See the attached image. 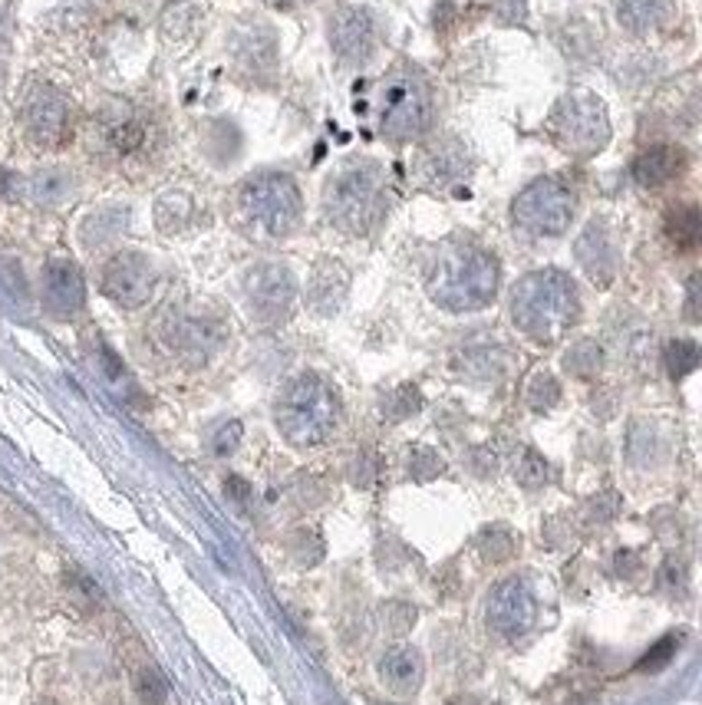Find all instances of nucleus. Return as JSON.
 Here are the masks:
<instances>
[{"instance_id": "32", "label": "nucleus", "mask_w": 702, "mask_h": 705, "mask_svg": "<svg viewBox=\"0 0 702 705\" xmlns=\"http://www.w3.org/2000/svg\"><path fill=\"white\" fill-rule=\"evenodd\" d=\"M442 468H445V462H442L429 445H416V448H412V455H409V471H412L419 481H429V478L442 475Z\"/></svg>"}, {"instance_id": "2", "label": "nucleus", "mask_w": 702, "mask_h": 705, "mask_svg": "<svg viewBox=\"0 0 702 705\" xmlns=\"http://www.w3.org/2000/svg\"><path fill=\"white\" fill-rule=\"evenodd\" d=\"M498 294V261L478 245H445L429 271V297L452 310L468 314L482 310Z\"/></svg>"}, {"instance_id": "14", "label": "nucleus", "mask_w": 702, "mask_h": 705, "mask_svg": "<svg viewBox=\"0 0 702 705\" xmlns=\"http://www.w3.org/2000/svg\"><path fill=\"white\" fill-rule=\"evenodd\" d=\"M162 337H166L172 353H179L185 360H195V363H205L212 356V350L222 343V330L208 317H199V314L169 317L162 323Z\"/></svg>"}, {"instance_id": "34", "label": "nucleus", "mask_w": 702, "mask_h": 705, "mask_svg": "<svg viewBox=\"0 0 702 705\" xmlns=\"http://www.w3.org/2000/svg\"><path fill=\"white\" fill-rule=\"evenodd\" d=\"M416 623V610L409 606V603H389L386 606V626L393 629V633H406L409 626Z\"/></svg>"}, {"instance_id": "23", "label": "nucleus", "mask_w": 702, "mask_h": 705, "mask_svg": "<svg viewBox=\"0 0 702 705\" xmlns=\"http://www.w3.org/2000/svg\"><path fill=\"white\" fill-rule=\"evenodd\" d=\"M514 550H518V537L505 524H491V527H485L478 534V554L488 564H505V560L514 557Z\"/></svg>"}, {"instance_id": "5", "label": "nucleus", "mask_w": 702, "mask_h": 705, "mask_svg": "<svg viewBox=\"0 0 702 705\" xmlns=\"http://www.w3.org/2000/svg\"><path fill=\"white\" fill-rule=\"evenodd\" d=\"M238 212L245 225L261 238H287L304 215L301 189L284 172H261L238 192Z\"/></svg>"}, {"instance_id": "20", "label": "nucleus", "mask_w": 702, "mask_h": 705, "mask_svg": "<svg viewBox=\"0 0 702 705\" xmlns=\"http://www.w3.org/2000/svg\"><path fill=\"white\" fill-rule=\"evenodd\" d=\"M663 231H666V241L676 248V251H692L702 238V215L695 205H676L666 212V221H663Z\"/></svg>"}, {"instance_id": "12", "label": "nucleus", "mask_w": 702, "mask_h": 705, "mask_svg": "<svg viewBox=\"0 0 702 705\" xmlns=\"http://www.w3.org/2000/svg\"><path fill=\"white\" fill-rule=\"evenodd\" d=\"M245 294L261 320H281L297 297V281L284 264H258L245 277Z\"/></svg>"}, {"instance_id": "37", "label": "nucleus", "mask_w": 702, "mask_h": 705, "mask_svg": "<svg viewBox=\"0 0 702 705\" xmlns=\"http://www.w3.org/2000/svg\"><path fill=\"white\" fill-rule=\"evenodd\" d=\"M225 488H228V494H231L235 501H248V494H251V485H248L245 478H238V475H231V478L225 481Z\"/></svg>"}, {"instance_id": "28", "label": "nucleus", "mask_w": 702, "mask_h": 705, "mask_svg": "<svg viewBox=\"0 0 702 705\" xmlns=\"http://www.w3.org/2000/svg\"><path fill=\"white\" fill-rule=\"evenodd\" d=\"M383 409H386V416H389L393 422H399V419H409V416H416V412L422 409V396H419L416 386H399L396 393L386 396Z\"/></svg>"}, {"instance_id": "25", "label": "nucleus", "mask_w": 702, "mask_h": 705, "mask_svg": "<svg viewBox=\"0 0 702 705\" xmlns=\"http://www.w3.org/2000/svg\"><path fill=\"white\" fill-rule=\"evenodd\" d=\"M663 360H666L669 376H672V379H682V376H689V373L699 366V346H695L692 340H669Z\"/></svg>"}, {"instance_id": "33", "label": "nucleus", "mask_w": 702, "mask_h": 705, "mask_svg": "<svg viewBox=\"0 0 702 705\" xmlns=\"http://www.w3.org/2000/svg\"><path fill=\"white\" fill-rule=\"evenodd\" d=\"M238 442H241V422H228V425H222V429L215 432L212 452L225 458V455H231V452L238 448Z\"/></svg>"}, {"instance_id": "9", "label": "nucleus", "mask_w": 702, "mask_h": 705, "mask_svg": "<svg viewBox=\"0 0 702 705\" xmlns=\"http://www.w3.org/2000/svg\"><path fill=\"white\" fill-rule=\"evenodd\" d=\"M21 126L37 149H60L73 136V110L54 87H31L21 103Z\"/></svg>"}, {"instance_id": "4", "label": "nucleus", "mask_w": 702, "mask_h": 705, "mask_svg": "<svg viewBox=\"0 0 702 705\" xmlns=\"http://www.w3.org/2000/svg\"><path fill=\"white\" fill-rule=\"evenodd\" d=\"M324 208L333 228L347 235H370L386 215V182L380 166L356 162L330 179Z\"/></svg>"}, {"instance_id": "36", "label": "nucleus", "mask_w": 702, "mask_h": 705, "mask_svg": "<svg viewBox=\"0 0 702 705\" xmlns=\"http://www.w3.org/2000/svg\"><path fill=\"white\" fill-rule=\"evenodd\" d=\"M686 320H699V274L689 277V294H686Z\"/></svg>"}, {"instance_id": "24", "label": "nucleus", "mask_w": 702, "mask_h": 705, "mask_svg": "<svg viewBox=\"0 0 702 705\" xmlns=\"http://www.w3.org/2000/svg\"><path fill=\"white\" fill-rule=\"evenodd\" d=\"M126 221H129L126 208L100 212V215L87 218V225H83V238H87V245H90V248H93V245H106V241H113V238L126 228Z\"/></svg>"}, {"instance_id": "16", "label": "nucleus", "mask_w": 702, "mask_h": 705, "mask_svg": "<svg viewBox=\"0 0 702 705\" xmlns=\"http://www.w3.org/2000/svg\"><path fill=\"white\" fill-rule=\"evenodd\" d=\"M330 41H333V50L347 60V64H363L373 57V47H376V31H373V21L366 11H343L337 21H333V31H330Z\"/></svg>"}, {"instance_id": "6", "label": "nucleus", "mask_w": 702, "mask_h": 705, "mask_svg": "<svg viewBox=\"0 0 702 705\" xmlns=\"http://www.w3.org/2000/svg\"><path fill=\"white\" fill-rule=\"evenodd\" d=\"M376 106H380V129L386 139L409 143L422 136L432 120V93L426 77L412 67L389 70L380 83Z\"/></svg>"}, {"instance_id": "30", "label": "nucleus", "mask_w": 702, "mask_h": 705, "mask_svg": "<svg viewBox=\"0 0 702 705\" xmlns=\"http://www.w3.org/2000/svg\"><path fill=\"white\" fill-rule=\"evenodd\" d=\"M514 478H518L524 488H541V485L547 481V462H544L534 448H524V452L518 455Z\"/></svg>"}, {"instance_id": "26", "label": "nucleus", "mask_w": 702, "mask_h": 705, "mask_svg": "<svg viewBox=\"0 0 702 705\" xmlns=\"http://www.w3.org/2000/svg\"><path fill=\"white\" fill-rule=\"evenodd\" d=\"M600 360H603L600 346L590 343V340H580V343H574V346L567 350L564 366H567L574 376H593V373L600 369Z\"/></svg>"}, {"instance_id": "38", "label": "nucleus", "mask_w": 702, "mask_h": 705, "mask_svg": "<svg viewBox=\"0 0 702 705\" xmlns=\"http://www.w3.org/2000/svg\"><path fill=\"white\" fill-rule=\"evenodd\" d=\"M264 4H271V8H291V4H297V0H264Z\"/></svg>"}, {"instance_id": "29", "label": "nucleus", "mask_w": 702, "mask_h": 705, "mask_svg": "<svg viewBox=\"0 0 702 705\" xmlns=\"http://www.w3.org/2000/svg\"><path fill=\"white\" fill-rule=\"evenodd\" d=\"M31 189H34V198L41 205H60L70 195V179H64L60 172H44V175L34 179Z\"/></svg>"}, {"instance_id": "22", "label": "nucleus", "mask_w": 702, "mask_h": 705, "mask_svg": "<svg viewBox=\"0 0 702 705\" xmlns=\"http://www.w3.org/2000/svg\"><path fill=\"white\" fill-rule=\"evenodd\" d=\"M106 139L120 156H133L146 146L149 139V126L139 116H113L106 123Z\"/></svg>"}, {"instance_id": "7", "label": "nucleus", "mask_w": 702, "mask_h": 705, "mask_svg": "<svg viewBox=\"0 0 702 705\" xmlns=\"http://www.w3.org/2000/svg\"><path fill=\"white\" fill-rule=\"evenodd\" d=\"M547 136L561 152L590 159L610 143V116L593 93L577 90L557 100L554 113L547 116Z\"/></svg>"}, {"instance_id": "1", "label": "nucleus", "mask_w": 702, "mask_h": 705, "mask_svg": "<svg viewBox=\"0 0 702 705\" xmlns=\"http://www.w3.org/2000/svg\"><path fill=\"white\" fill-rule=\"evenodd\" d=\"M580 314V297L564 271H534L511 291V320L534 343L561 340Z\"/></svg>"}, {"instance_id": "31", "label": "nucleus", "mask_w": 702, "mask_h": 705, "mask_svg": "<svg viewBox=\"0 0 702 705\" xmlns=\"http://www.w3.org/2000/svg\"><path fill=\"white\" fill-rule=\"evenodd\" d=\"M557 399H561L557 379H554L551 373H537V376L531 379V386H528V402H531V409L547 412L551 406H557Z\"/></svg>"}, {"instance_id": "21", "label": "nucleus", "mask_w": 702, "mask_h": 705, "mask_svg": "<svg viewBox=\"0 0 702 705\" xmlns=\"http://www.w3.org/2000/svg\"><path fill=\"white\" fill-rule=\"evenodd\" d=\"M669 18V0H620V24L630 34H649Z\"/></svg>"}, {"instance_id": "15", "label": "nucleus", "mask_w": 702, "mask_h": 705, "mask_svg": "<svg viewBox=\"0 0 702 705\" xmlns=\"http://www.w3.org/2000/svg\"><path fill=\"white\" fill-rule=\"evenodd\" d=\"M577 261L587 271V277L600 287H607L616 277L620 248H616V238L610 235V228L603 221H590L587 231L577 238Z\"/></svg>"}, {"instance_id": "27", "label": "nucleus", "mask_w": 702, "mask_h": 705, "mask_svg": "<svg viewBox=\"0 0 702 705\" xmlns=\"http://www.w3.org/2000/svg\"><path fill=\"white\" fill-rule=\"evenodd\" d=\"M136 695L146 702V705H166L169 698V685L162 679V672L156 666H146L136 672Z\"/></svg>"}, {"instance_id": "8", "label": "nucleus", "mask_w": 702, "mask_h": 705, "mask_svg": "<svg viewBox=\"0 0 702 705\" xmlns=\"http://www.w3.org/2000/svg\"><path fill=\"white\" fill-rule=\"evenodd\" d=\"M577 198L561 179H537L511 202V218L521 231L537 238H557L574 221Z\"/></svg>"}, {"instance_id": "18", "label": "nucleus", "mask_w": 702, "mask_h": 705, "mask_svg": "<svg viewBox=\"0 0 702 705\" xmlns=\"http://www.w3.org/2000/svg\"><path fill=\"white\" fill-rule=\"evenodd\" d=\"M422 675H426V659L416 646H393L383 652L380 659V679L399 692V695H409L422 685Z\"/></svg>"}, {"instance_id": "19", "label": "nucleus", "mask_w": 702, "mask_h": 705, "mask_svg": "<svg viewBox=\"0 0 702 705\" xmlns=\"http://www.w3.org/2000/svg\"><path fill=\"white\" fill-rule=\"evenodd\" d=\"M682 166H686L682 149H676V146H656V149H646L633 162V179L643 189H663L666 182H672L682 172Z\"/></svg>"}, {"instance_id": "11", "label": "nucleus", "mask_w": 702, "mask_h": 705, "mask_svg": "<svg viewBox=\"0 0 702 705\" xmlns=\"http://www.w3.org/2000/svg\"><path fill=\"white\" fill-rule=\"evenodd\" d=\"M485 616H488V626L501 639H521L537 623V600H534V593H531V587L524 580L508 577L491 590Z\"/></svg>"}, {"instance_id": "35", "label": "nucleus", "mask_w": 702, "mask_h": 705, "mask_svg": "<svg viewBox=\"0 0 702 705\" xmlns=\"http://www.w3.org/2000/svg\"><path fill=\"white\" fill-rule=\"evenodd\" d=\"M672 649H676V636H666V639H659L656 646H653V652H646L639 662H636V669H659L663 662H669V656H672Z\"/></svg>"}, {"instance_id": "13", "label": "nucleus", "mask_w": 702, "mask_h": 705, "mask_svg": "<svg viewBox=\"0 0 702 705\" xmlns=\"http://www.w3.org/2000/svg\"><path fill=\"white\" fill-rule=\"evenodd\" d=\"M41 294H44V307H47L50 317H57V320L77 317L83 310V304H87L83 271L67 258L47 261L44 274H41Z\"/></svg>"}, {"instance_id": "3", "label": "nucleus", "mask_w": 702, "mask_h": 705, "mask_svg": "<svg viewBox=\"0 0 702 705\" xmlns=\"http://www.w3.org/2000/svg\"><path fill=\"white\" fill-rule=\"evenodd\" d=\"M274 422L281 435L297 448H314L327 442L340 422V399L337 389L320 373L294 376L274 406Z\"/></svg>"}, {"instance_id": "17", "label": "nucleus", "mask_w": 702, "mask_h": 705, "mask_svg": "<svg viewBox=\"0 0 702 705\" xmlns=\"http://www.w3.org/2000/svg\"><path fill=\"white\" fill-rule=\"evenodd\" d=\"M347 291H350V274H347V268H343L340 261L324 258V261L314 268L310 281H307V304H310L314 314L330 317V314H337V310L343 307Z\"/></svg>"}, {"instance_id": "10", "label": "nucleus", "mask_w": 702, "mask_h": 705, "mask_svg": "<svg viewBox=\"0 0 702 705\" xmlns=\"http://www.w3.org/2000/svg\"><path fill=\"white\" fill-rule=\"evenodd\" d=\"M100 287L116 307L136 310L156 291V268L143 251H120L106 261L100 274Z\"/></svg>"}]
</instances>
